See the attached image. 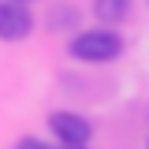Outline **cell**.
<instances>
[{"label":"cell","instance_id":"1","mask_svg":"<svg viewBox=\"0 0 149 149\" xmlns=\"http://www.w3.org/2000/svg\"><path fill=\"white\" fill-rule=\"evenodd\" d=\"M67 52L74 60H82V63H108L116 56L123 52V34L116 30V26H93V30H82V34L71 37V45H67Z\"/></svg>","mask_w":149,"mask_h":149},{"label":"cell","instance_id":"6","mask_svg":"<svg viewBox=\"0 0 149 149\" xmlns=\"http://www.w3.org/2000/svg\"><path fill=\"white\" fill-rule=\"evenodd\" d=\"M15 4H34V0H15Z\"/></svg>","mask_w":149,"mask_h":149},{"label":"cell","instance_id":"4","mask_svg":"<svg viewBox=\"0 0 149 149\" xmlns=\"http://www.w3.org/2000/svg\"><path fill=\"white\" fill-rule=\"evenodd\" d=\"M93 15L101 19L104 26L123 22V19L130 15V0H93Z\"/></svg>","mask_w":149,"mask_h":149},{"label":"cell","instance_id":"2","mask_svg":"<svg viewBox=\"0 0 149 149\" xmlns=\"http://www.w3.org/2000/svg\"><path fill=\"white\" fill-rule=\"evenodd\" d=\"M49 130L63 149H78L93 142V123L82 112H52L49 116Z\"/></svg>","mask_w":149,"mask_h":149},{"label":"cell","instance_id":"5","mask_svg":"<svg viewBox=\"0 0 149 149\" xmlns=\"http://www.w3.org/2000/svg\"><path fill=\"white\" fill-rule=\"evenodd\" d=\"M15 149H56L52 142H45V138H34V134H26V138H19Z\"/></svg>","mask_w":149,"mask_h":149},{"label":"cell","instance_id":"7","mask_svg":"<svg viewBox=\"0 0 149 149\" xmlns=\"http://www.w3.org/2000/svg\"><path fill=\"white\" fill-rule=\"evenodd\" d=\"M78 149H90V146H78Z\"/></svg>","mask_w":149,"mask_h":149},{"label":"cell","instance_id":"3","mask_svg":"<svg viewBox=\"0 0 149 149\" xmlns=\"http://www.w3.org/2000/svg\"><path fill=\"white\" fill-rule=\"evenodd\" d=\"M34 30V11L30 4L15 0H0V41H22Z\"/></svg>","mask_w":149,"mask_h":149},{"label":"cell","instance_id":"8","mask_svg":"<svg viewBox=\"0 0 149 149\" xmlns=\"http://www.w3.org/2000/svg\"><path fill=\"white\" fill-rule=\"evenodd\" d=\"M146 149H149V142H146Z\"/></svg>","mask_w":149,"mask_h":149}]
</instances>
